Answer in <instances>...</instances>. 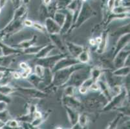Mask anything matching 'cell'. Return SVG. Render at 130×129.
<instances>
[{
    "mask_svg": "<svg viewBox=\"0 0 130 129\" xmlns=\"http://www.w3.org/2000/svg\"><path fill=\"white\" fill-rule=\"evenodd\" d=\"M128 10V9H126L124 7H115L113 9V12L115 14H120V13H124V12H126Z\"/></svg>",
    "mask_w": 130,
    "mask_h": 129,
    "instance_id": "cell-1",
    "label": "cell"
},
{
    "mask_svg": "<svg viewBox=\"0 0 130 129\" xmlns=\"http://www.w3.org/2000/svg\"><path fill=\"white\" fill-rule=\"evenodd\" d=\"M87 54H87V52H83L80 55L79 58L82 62H87L88 61V55Z\"/></svg>",
    "mask_w": 130,
    "mask_h": 129,
    "instance_id": "cell-2",
    "label": "cell"
},
{
    "mask_svg": "<svg viewBox=\"0 0 130 129\" xmlns=\"http://www.w3.org/2000/svg\"><path fill=\"white\" fill-rule=\"evenodd\" d=\"M35 72L36 73V74L38 76H42V72H43V69L40 66L37 65L35 68Z\"/></svg>",
    "mask_w": 130,
    "mask_h": 129,
    "instance_id": "cell-3",
    "label": "cell"
},
{
    "mask_svg": "<svg viewBox=\"0 0 130 129\" xmlns=\"http://www.w3.org/2000/svg\"><path fill=\"white\" fill-rule=\"evenodd\" d=\"M115 0H109L108 3H107V5L109 7V9H113L114 7Z\"/></svg>",
    "mask_w": 130,
    "mask_h": 129,
    "instance_id": "cell-4",
    "label": "cell"
},
{
    "mask_svg": "<svg viewBox=\"0 0 130 129\" xmlns=\"http://www.w3.org/2000/svg\"><path fill=\"white\" fill-rule=\"evenodd\" d=\"M10 126H12V127H16V126H18V123L16 121H10Z\"/></svg>",
    "mask_w": 130,
    "mask_h": 129,
    "instance_id": "cell-5",
    "label": "cell"
},
{
    "mask_svg": "<svg viewBox=\"0 0 130 129\" xmlns=\"http://www.w3.org/2000/svg\"><path fill=\"white\" fill-rule=\"evenodd\" d=\"M86 90H87V88H86V87H82L80 89V92H81V93H82V94L86 93Z\"/></svg>",
    "mask_w": 130,
    "mask_h": 129,
    "instance_id": "cell-6",
    "label": "cell"
},
{
    "mask_svg": "<svg viewBox=\"0 0 130 129\" xmlns=\"http://www.w3.org/2000/svg\"><path fill=\"white\" fill-rule=\"evenodd\" d=\"M25 23L26 25L27 26H31L32 25V21H29V20H26L25 21Z\"/></svg>",
    "mask_w": 130,
    "mask_h": 129,
    "instance_id": "cell-7",
    "label": "cell"
},
{
    "mask_svg": "<svg viewBox=\"0 0 130 129\" xmlns=\"http://www.w3.org/2000/svg\"><path fill=\"white\" fill-rule=\"evenodd\" d=\"M122 0H115V3H114V5L116 6V7H117L118 5L122 2Z\"/></svg>",
    "mask_w": 130,
    "mask_h": 129,
    "instance_id": "cell-8",
    "label": "cell"
},
{
    "mask_svg": "<svg viewBox=\"0 0 130 129\" xmlns=\"http://www.w3.org/2000/svg\"><path fill=\"white\" fill-rule=\"evenodd\" d=\"M20 67H22V68H23V69H26V68H27V65H26V64L25 63H22L21 65H20Z\"/></svg>",
    "mask_w": 130,
    "mask_h": 129,
    "instance_id": "cell-9",
    "label": "cell"
},
{
    "mask_svg": "<svg viewBox=\"0 0 130 129\" xmlns=\"http://www.w3.org/2000/svg\"><path fill=\"white\" fill-rule=\"evenodd\" d=\"M91 88H93V89H94V90H97L98 89V85H95V84H94V85H92Z\"/></svg>",
    "mask_w": 130,
    "mask_h": 129,
    "instance_id": "cell-10",
    "label": "cell"
},
{
    "mask_svg": "<svg viewBox=\"0 0 130 129\" xmlns=\"http://www.w3.org/2000/svg\"><path fill=\"white\" fill-rule=\"evenodd\" d=\"M5 1L6 0H0V5H1V6H2V7H3V5H4V4L5 3Z\"/></svg>",
    "mask_w": 130,
    "mask_h": 129,
    "instance_id": "cell-11",
    "label": "cell"
},
{
    "mask_svg": "<svg viewBox=\"0 0 130 129\" xmlns=\"http://www.w3.org/2000/svg\"><path fill=\"white\" fill-rule=\"evenodd\" d=\"M35 26L36 27V28H39V29H40V30H41V29H42V26L39 25L38 24H35Z\"/></svg>",
    "mask_w": 130,
    "mask_h": 129,
    "instance_id": "cell-12",
    "label": "cell"
},
{
    "mask_svg": "<svg viewBox=\"0 0 130 129\" xmlns=\"http://www.w3.org/2000/svg\"><path fill=\"white\" fill-rule=\"evenodd\" d=\"M90 43L91 45H95V41H94V40H90Z\"/></svg>",
    "mask_w": 130,
    "mask_h": 129,
    "instance_id": "cell-13",
    "label": "cell"
},
{
    "mask_svg": "<svg viewBox=\"0 0 130 129\" xmlns=\"http://www.w3.org/2000/svg\"><path fill=\"white\" fill-rule=\"evenodd\" d=\"M36 116L37 118H40L41 117V114L40 112H36Z\"/></svg>",
    "mask_w": 130,
    "mask_h": 129,
    "instance_id": "cell-14",
    "label": "cell"
},
{
    "mask_svg": "<svg viewBox=\"0 0 130 129\" xmlns=\"http://www.w3.org/2000/svg\"><path fill=\"white\" fill-rule=\"evenodd\" d=\"M27 76H28V74H27V72H25L22 74V76H23V78H26V77H27Z\"/></svg>",
    "mask_w": 130,
    "mask_h": 129,
    "instance_id": "cell-15",
    "label": "cell"
},
{
    "mask_svg": "<svg viewBox=\"0 0 130 129\" xmlns=\"http://www.w3.org/2000/svg\"><path fill=\"white\" fill-rule=\"evenodd\" d=\"M96 41H97L99 43H100L102 42V39L100 38H96Z\"/></svg>",
    "mask_w": 130,
    "mask_h": 129,
    "instance_id": "cell-16",
    "label": "cell"
},
{
    "mask_svg": "<svg viewBox=\"0 0 130 129\" xmlns=\"http://www.w3.org/2000/svg\"><path fill=\"white\" fill-rule=\"evenodd\" d=\"M51 0H44V3L45 4H49V3H51Z\"/></svg>",
    "mask_w": 130,
    "mask_h": 129,
    "instance_id": "cell-17",
    "label": "cell"
},
{
    "mask_svg": "<svg viewBox=\"0 0 130 129\" xmlns=\"http://www.w3.org/2000/svg\"><path fill=\"white\" fill-rule=\"evenodd\" d=\"M14 78H20V75H19V74H18V73H15V74H14Z\"/></svg>",
    "mask_w": 130,
    "mask_h": 129,
    "instance_id": "cell-18",
    "label": "cell"
},
{
    "mask_svg": "<svg viewBox=\"0 0 130 129\" xmlns=\"http://www.w3.org/2000/svg\"><path fill=\"white\" fill-rule=\"evenodd\" d=\"M82 1H84V2H85V1H86V0H82Z\"/></svg>",
    "mask_w": 130,
    "mask_h": 129,
    "instance_id": "cell-19",
    "label": "cell"
}]
</instances>
